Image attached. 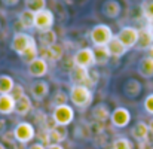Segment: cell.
Here are the masks:
<instances>
[{"instance_id": "cell-1", "label": "cell", "mask_w": 153, "mask_h": 149, "mask_svg": "<svg viewBox=\"0 0 153 149\" xmlns=\"http://www.w3.org/2000/svg\"><path fill=\"white\" fill-rule=\"evenodd\" d=\"M68 78L73 82V85H85V87H92L97 84L98 81V75L94 73L91 75V72L88 69L79 67V66H73L68 72Z\"/></svg>"}, {"instance_id": "cell-2", "label": "cell", "mask_w": 153, "mask_h": 149, "mask_svg": "<svg viewBox=\"0 0 153 149\" xmlns=\"http://www.w3.org/2000/svg\"><path fill=\"white\" fill-rule=\"evenodd\" d=\"M70 100L77 107H86L92 103V93L85 85H73L70 88Z\"/></svg>"}, {"instance_id": "cell-3", "label": "cell", "mask_w": 153, "mask_h": 149, "mask_svg": "<svg viewBox=\"0 0 153 149\" xmlns=\"http://www.w3.org/2000/svg\"><path fill=\"white\" fill-rule=\"evenodd\" d=\"M113 36L114 34L111 28L105 24H97L89 33V37L94 46H107V43L113 39Z\"/></svg>"}, {"instance_id": "cell-4", "label": "cell", "mask_w": 153, "mask_h": 149, "mask_svg": "<svg viewBox=\"0 0 153 149\" xmlns=\"http://www.w3.org/2000/svg\"><path fill=\"white\" fill-rule=\"evenodd\" d=\"M52 118L55 119V122L58 125L67 127L74 119V110L68 104H59V106H55V109L52 112Z\"/></svg>"}, {"instance_id": "cell-5", "label": "cell", "mask_w": 153, "mask_h": 149, "mask_svg": "<svg viewBox=\"0 0 153 149\" xmlns=\"http://www.w3.org/2000/svg\"><path fill=\"white\" fill-rule=\"evenodd\" d=\"M73 64L83 67V69H89L92 66H95V54L92 48H82L73 55Z\"/></svg>"}, {"instance_id": "cell-6", "label": "cell", "mask_w": 153, "mask_h": 149, "mask_svg": "<svg viewBox=\"0 0 153 149\" xmlns=\"http://www.w3.org/2000/svg\"><path fill=\"white\" fill-rule=\"evenodd\" d=\"M53 21H55L53 13H52L49 9H43V10L34 13V28L39 30V31L52 30Z\"/></svg>"}, {"instance_id": "cell-7", "label": "cell", "mask_w": 153, "mask_h": 149, "mask_svg": "<svg viewBox=\"0 0 153 149\" xmlns=\"http://www.w3.org/2000/svg\"><path fill=\"white\" fill-rule=\"evenodd\" d=\"M116 36H117V39L129 49V48L137 46V42H138V28L131 27V25H126V27H122L120 31H119Z\"/></svg>"}, {"instance_id": "cell-8", "label": "cell", "mask_w": 153, "mask_h": 149, "mask_svg": "<svg viewBox=\"0 0 153 149\" xmlns=\"http://www.w3.org/2000/svg\"><path fill=\"white\" fill-rule=\"evenodd\" d=\"M13 133H15L16 142H22V143H28L36 136V130L30 122H19L13 128Z\"/></svg>"}, {"instance_id": "cell-9", "label": "cell", "mask_w": 153, "mask_h": 149, "mask_svg": "<svg viewBox=\"0 0 153 149\" xmlns=\"http://www.w3.org/2000/svg\"><path fill=\"white\" fill-rule=\"evenodd\" d=\"M110 121H111V124L114 127L123 128V127H126L131 122V113L125 107H116L111 112V115H110Z\"/></svg>"}, {"instance_id": "cell-10", "label": "cell", "mask_w": 153, "mask_h": 149, "mask_svg": "<svg viewBox=\"0 0 153 149\" xmlns=\"http://www.w3.org/2000/svg\"><path fill=\"white\" fill-rule=\"evenodd\" d=\"M31 39H33V36H30V34H27V33H16V34L13 36V39H12L10 48L21 57V55L25 52V49L28 48Z\"/></svg>"}, {"instance_id": "cell-11", "label": "cell", "mask_w": 153, "mask_h": 149, "mask_svg": "<svg viewBox=\"0 0 153 149\" xmlns=\"http://www.w3.org/2000/svg\"><path fill=\"white\" fill-rule=\"evenodd\" d=\"M27 70H28V75L30 76H33V78H42V76H45L48 73V63H46V60L37 57L36 60H33V61L28 63Z\"/></svg>"}, {"instance_id": "cell-12", "label": "cell", "mask_w": 153, "mask_h": 149, "mask_svg": "<svg viewBox=\"0 0 153 149\" xmlns=\"http://www.w3.org/2000/svg\"><path fill=\"white\" fill-rule=\"evenodd\" d=\"M101 9H102V13L107 18H111V19L117 18L120 15V12H122V6H120V3L117 0H105L102 3Z\"/></svg>"}, {"instance_id": "cell-13", "label": "cell", "mask_w": 153, "mask_h": 149, "mask_svg": "<svg viewBox=\"0 0 153 149\" xmlns=\"http://www.w3.org/2000/svg\"><path fill=\"white\" fill-rule=\"evenodd\" d=\"M40 54V58L43 60H51V61H58L61 57H62V46L61 45H52L48 48H42L39 51Z\"/></svg>"}, {"instance_id": "cell-14", "label": "cell", "mask_w": 153, "mask_h": 149, "mask_svg": "<svg viewBox=\"0 0 153 149\" xmlns=\"http://www.w3.org/2000/svg\"><path fill=\"white\" fill-rule=\"evenodd\" d=\"M107 49H108V54H110V57H114V58H119V57H122V55H125L126 54V51L128 48L117 39V36H113V39L107 43Z\"/></svg>"}, {"instance_id": "cell-15", "label": "cell", "mask_w": 153, "mask_h": 149, "mask_svg": "<svg viewBox=\"0 0 153 149\" xmlns=\"http://www.w3.org/2000/svg\"><path fill=\"white\" fill-rule=\"evenodd\" d=\"M30 93H31V96L36 100H43L48 96V93H49V85H48V82H45V81H36V82L31 85Z\"/></svg>"}, {"instance_id": "cell-16", "label": "cell", "mask_w": 153, "mask_h": 149, "mask_svg": "<svg viewBox=\"0 0 153 149\" xmlns=\"http://www.w3.org/2000/svg\"><path fill=\"white\" fill-rule=\"evenodd\" d=\"M153 45V37L152 33L149 30V27H143L138 30V42H137V48L138 49H149Z\"/></svg>"}, {"instance_id": "cell-17", "label": "cell", "mask_w": 153, "mask_h": 149, "mask_svg": "<svg viewBox=\"0 0 153 149\" xmlns=\"http://www.w3.org/2000/svg\"><path fill=\"white\" fill-rule=\"evenodd\" d=\"M149 124H146L144 121H138L134 127H132V137L138 142H143V140H147L149 139Z\"/></svg>"}, {"instance_id": "cell-18", "label": "cell", "mask_w": 153, "mask_h": 149, "mask_svg": "<svg viewBox=\"0 0 153 149\" xmlns=\"http://www.w3.org/2000/svg\"><path fill=\"white\" fill-rule=\"evenodd\" d=\"M18 22L24 30H31L34 28V12L24 9L19 15H18Z\"/></svg>"}, {"instance_id": "cell-19", "label": "cell", "mask_w": 153, "mask_h": 149, "mask_svg": "<svg viewBox=\"0 0 153 149\" xmlns=\"http://www.w3.org/2000/svg\"><path fill=\"white\" fill-rule=\"evenodd\" d=\"M31 107H33V103L28 96H22L19 100L15 101V113H18L21 116H25L27 113H30Z\"/></svg>"}, {"instance_id": "cell-20", "label": "cell", "mask_w": 153, "mask_h": 149, "mask_svg": "<svg viewBox=\"0 0 153 149\" xmlns=\"http://www.w3.org/2000/svg\"><path fill=\"white\" fill-rule=\"evenodd\" d=\"M67 128L65 127H61V125H56L55 128L49 130V140H51V145H59L61 142H64L67 139Z\"/></svg>"}, {"instance_id": "cell-21", "label": "cell", "mask_w": 153, "mask_h": 149, "mask_svg": "<svg viewBox=\"0 0 153 149\" xmlns=\"http://www.w3.org/2000/svg\"><path fill=\"white\" fill-rule=\"evenodd\" d=\"M138 72H140L141 76H144L147 79L153 78V60L150 57H144V58L140 60V63H138Z\"/></svg>"}, {"instance_id": "cell-22", "label": "cell", "mask_w": 153, "mask_h": 149, "mask_svg": "<svg viewBox=\"0 0 153 149\" xmlns=\"http://www.w3.org/2000/svg\"><path fill=\"white\" fill-rule=\"evenodd\" d=\"M110 110H108V107L105 106V104H97L94 109H92V118H94V121H98V122H105L108 118H110Z\"/></svg>"}, {"instance_id": "cell-23", "label": "cell", "mask_w": 153, "mask_h": 149, "mask_svg": "<svg viewBox=\"0 0 153 149\" xmlns=\"http://www.w3.org/2000/svg\"><path fill=\"white\" fill-rule=\"evenodd\" d=\"M12 112H15V100L9 94L0 96V113L1 115H9Z\"/></svg>"}, {"instance_id": "cell-24", "label": "cell", "mask_w": 153, "mask_h": 149, "mask_svg": "<svg viewBox=\"0 0 153 149\" xmlns=\"http://www.w3.org/2000/svg\"><path fill=\"white\" fill-rule=\"evenodd\" d=\"M39 42L42 45V48H48L56 43V33L53 30H48V31H40L39 34Z\"/></svg>"}, {"instance_id": "cell-25", "label": "cell", "mask_w": 153, "mask_h": 149, "mask_svg": "<svg viewBox=\"0 0 153 149\" xmlns=\"http://www.w3.org/2000/svg\"><path fill=\"white\" fill-rule=\"evenodd\" d=\"M37 57H39V49H37L36 39L33 37V39H31V42H30V45H28V48H27V49H25V52L21 55V58H22L25 63H30V61L36 60Z\"/></svg>"}, {"instance_id": "cell-26", "label": "cell", "mask_w": 153, "mask_h": 149, "mask_svg": "<svg viewBox=\"0 0 153 149\" xmlns=\"http://www.w3.org/2000/svg\"><path fill=\"white\" fill-rule=\"evenodd\" d=\"M94 54H95V64L104 66V64L108 63L110 54H108L107 46H95L94 48Z\"/></svg>"}, {"instance_id": "cell-27", "label": "cell", "mask_w": 153, "mask_h": 149, "mask_svg": "<svg viewBox=\"0 0 153 149\" xmlns=\"http://www.w3.org/2000/svg\"><path fill=\"white\" fill-rule=\"evenodd\" d=\"M13 85H15V82L9 75H0V96L10 94Z\"/></svg>"}, {"instance_id": "cell-28", "label": "cell", "mask_w": 153, "mask_h": 149, "mask_svg": "<svg viewBox=\"0 0 153 149\" xmlns=\"http://www.w3.org/2000/svg\"><path fill=\"white\" fill-rule=\"evenodd\" d=\"M141 13L147 19V25H153V0H144L141 3Z\"/></svg>"}, {"instance_id": "cell-29", "label": "cell", "mask_w": 153, "mask_h": 149, "mask_svg": "<svg viewBox=\"0 0 153 149\" xmlns=\"http://www.w3.org/2000/svg\"><path fill=\"white\" fill-rule=\"evenodd\" d=\"M25 9L31 12H40L46 9V0H25Z\"/></svg>"}, {"instance_id": "cell-30", "label": "cell", "mask_w": 153, "mask_h": 149, "mask_svg": "<svg viewBox=\"0 0 153 149\" xmlns=\"http://www.w3.org/2000/svg\"><path fill=\"white\" fill-rule=\"evenodd\" d=\"M141 91V85L137 82V81H128L126 87H125V93L129 96V97H137Z\"/></svg>"}, {"instance_id": "cell-31", "label": "cell", "mask_w": 153, "mask_h": 149, "mask_svg": "<svg viewBox=\"0 0 153 149\" xmlns=\"http://www.w3.org/2000/svg\"><path fill=\"white\" fill-rule=\"evenodd\" d=\"M111 149H132V143L128 139L120 137V139H116L113 142V148Z\"/></svg>"}, {"instance_id": "cell-32", "label": "cell", "mask_w": 153, "mask_h": 149, "mask_svg": "<svg viewBox=\"0 0 153 149\" xmlns=\"http://www.w3.org/2000/svg\"><path fill=\"white\" fill-rule=\"evenodd\" d=\"M12 99L15 100H19L22 96H25V91H24V87L22 85H18V84H15L13 85V88H12V91H10V94H9Z\"/></svg>"}, {"instance_id": "cell-33", "label": "cell", "mask_w": 153, "mask_h": 149, "mask_svg": "<svg viewBox=\"0 0 153 149\" xmlns=\"http://www.w3.org/2000/svg\"><path fill=\"white\" fill-rule=\"evenodd\" d=\"M67 94L64 91H58L55 96H53V106H59V104H67Z\"/></svg>"}, {"instance_id": "cell-34", "label": "cell", "mask_w": 153, "mask_h": 149, "mask_svg": "<svg viewBox=\"0 0 153 149\" xmlns=\"http://www.w3.org/2000/svg\"><path fill=\"white\" fill-rule=\"evenodd\" d=\"M1 140H3V142H6V143H10V145H13V143L16 142L13 130H10V131H6V133H3V134H1Z\"/></svg>"}, {"instance_id": "cell-35", "label": "cell", "mask_w": 153, "mask_h": 149, "mask_svg": "<svg viewBox=\"0 0 153 149\" xmlns=\"http://www.w3.org/2000/svg\"><path fill=\"white\" fill-rule=\"evenodd\" d=\"M144 110L149 115H153V94H149L144 100Z\"/></svg>"}, {"instance_id": "cell-36", "label": "cell", "mask_w": 153, "mask_h": 149, "mask_svg": "<svg viewBox=\"0 0 153 149\" xmlns=\"http://www.w3.org/2000/svg\"><path fill=\"white\" fill-rule=\"evenodd\" d=\"M3 3L6 6H16L19 3V0H3Z\"/></svg>"}, {"instance_id": "cell-37", "label": "cell", "mask_w": 153, "mask_h": 149, "mask_svg": "<svg viewBox=\"0 0 153 149\" xmlns=\"http://www.w3.org/2000/svg\"><path fill=\"white\" fill-rule=\"evenodd\" d=\"M25 145H27V143H22V142H15L12 146H13V149H25Z\"/></svg>"}, {"instance_id": "cell-38", "label": "cell", "mask_w": 153, "mask_h": 149, "mask_svg": "<svg viewBox=\"0 0 153 149\" xmlns=\"http://www.w3.org/2000/svg\"><path fill=\"white\" fill-rule=\"evenodd\" d=\"M27 149H46V146H45V145H42V143H34V145L28 146Z\"/></svg>"}, {"instance_id": "cell-39", "label": "cell", "mask_w": 153, "mask_h": 149, "mask_svg": "<svg viewBox=\"0 0 153 149\" xmlns=\"http://www.w3.org/2000/svg\"><path fill=\"white\" fill-rule=\"evenodd\" d=\"M46 149H64L61 145H55V143H52V145H48Z\"/></svg>"}, {"instance_id": "cell-40", "label": "cell", "mask_w": 153, "mask_h": 149, "mask_svg": "<svg viewBox=\"0 0 153 149\" xmlns=\"http://www.w3.org/2000/svg\"><path fill=\"white\" fill-rule=\"evenodd\" d=\"M147 57H150V58L153 60V45L149 48V49H147Z\"/></svg>"}, {"instance_id": "cell-41", "label": "cell", "mask_w": 153, "mask_h": 149, "mask_svg": "<svg viewBox=\"0 0 153 149\" xmlns=\"http://www.w3.org/2000/svg\"><path fill=\"white\" fill-rule=\"evenodd\" d=\"M149 130H150V133L153 134V119H150V122H149Z\"/></svg>"}, {"instance_id": "cell-42", "label": "cell", "mask_w": 153, "mask_h": 149, "mask_svg": "<svg viewBox=\"0 0 153 149\" xmlns=\"http://www.w3.org/2000/svg\"><path fill=\"white\" fill-rule=\"evenodd\" d=\"M0 149H6V148H4V146H3V145H1V143H0Z\"/></svg>"}, {"instance_id": "cell-43", "label": "cell", "mask_w": 153, "mask_h": 149, "mask_svg": "<svg viewBox=\"0 0 153 149\" xmlns=\"http://www.w3.org/2000/svg\"><path fill=\"white\" fill-rule=\"evenodd\" d=\"M150 149H153V146H152V148H150Z\"/></svg>"}, {"instance_id": "cell-44", "label": "cell", "mask_w": 153, "mask_h": 149, "mask_svg": "<svg viewBox=\"0 0 153 149\" xmlns=\"http://www.w3.org/2000/svg\"><path fill=\"white\" fill-rule=\"evenodd\" d=\"M0 27H1V24H0Z\"/></svg>"}]
</instances>
